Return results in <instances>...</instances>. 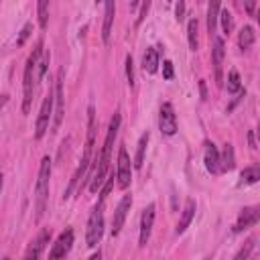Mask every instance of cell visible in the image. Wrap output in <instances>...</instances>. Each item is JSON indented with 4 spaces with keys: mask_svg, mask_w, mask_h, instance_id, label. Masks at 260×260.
Instances as JSON below:
<instances>
[{
    "mask_svg": "<svg viewBox=\"0 0 260 260\" xmlns=\"http://www.w3.org/2000/svg\"><path fill=\"white\" fill-rule=\"evenodd\" d=\"M6 102H8V95H6V93H2V95H0V112H2V108H4V104H6Z\"/></svg>",
    "mask_w": 260,
    "mask_h": 260,
    "instance_id": "e575fe53",
    "label": "cell"
},
{
    "mask_svg": "<svg viewBox=\"0 0 260 260\" xmlns=\"http://www.w3.org/2000/svg\"><path fill=\"white\" fill-rule=\"evenodd\" d=\"M254 242H256V240H254V238H250V240L242 246V250L236 254V258H234V260H248V256H250V252H252V248H254Z\"/></svg>",
    "mask_w": 260,
    "mask_h": 260,
    "instance_id": "f1b7e54d",
    "label": "cell"
},
{
    "mask_svg": "<svg viewBox=\"0 0 260 260\" xmlns=\"http://www.w3.org/2000/svg\"><path fill=\"white\" fill-rule=\"evenodd\" d=\"M49 238H51V230H49V228H43V230L39 232V236L28 244V248H26L22 260H39L41 254H43V250H45V246L49 244Z\"/></svg>",
    "mask_w": 260,
    "mask_h": 260,
    "instance_id": "8fae6325",
    "label": "cell"
},
{
    "mask_svg": "<svg viewBox=\"0 0 260 260\" xmlns=\"http://www.w3.org/2000/svg\"><path fill=\"white\" fill-rule=\"evenodd\" d=\"M116 179H118V187L126 189L132 181V165H130V156L126 152L124 146H120L118 150V169H116Z\"/></svg>",
    "mask_w": 260,
    "mask_h": 260,
    "instance_id": "52a82bcc",
    "label": "cell"
},
{
    "mask_svg": "<svg viewBox=\"0 0 260 260\" xmlns=\"http://www.w3.org/2000/svg\"><path fill=\"white\" fill-rule=\"evenodd\" d=\"M30 28H32V24L30 22H26L24 26H22V30H20V35H18V39H16V45L18 47H22L24 45V41L28 39V35H30Z\"/></svg>",
    "mask_w": 260,
    "mask_h": 260,
    "instance_id": "f546056e",
    "label": "cell"
},
{
    "mask_svg": "<svg viewBox=\"0 0 260 260\" xmlns=\"http://www.w3.org/2000/svg\"><path fill=\"white\" fill-rule=\"evenodd\" d=\"M223 41L221 39H215L213 43V51H211V61H213V73H215V83L221 85L223 81Z\"/></svg>",
    "mask_w": 260,
    "mask_h": 260,
    "instance_id": "5bb4252c",
    "label": "cell"
},
{
    "mask_svg": "<svg viewBox=\"0 0 260 260\" xmlns=\"http://www.w3.org/2000/svg\"><path fill=\"white\" fill-rule=\"evenodd\" d=\"M130 205H132V195H124L114 211V219H112V236H118L124 221H126V215L130 211Z\"/></svg>",
    "mask_w": 260,
    "mask_h": 260,
    "instance_id": "7c38bea8",
    "label": "cell"
},
{
    "mask_svg": "<svg viewBox=\"0 0 260 260\" xmlns=\"http://www.w3.org/2000/svg\"><path fill=\"white\" fill-rule=\"evenodd\" d=\"M93 142H95V110H93V106H89V108H87V138H85L81 162H79L75 175L71 177L69 187L65 189V199L71 195V191L75 189V185H77L81 179H87L85 173H87V169H89V165H91V158H93Z\"/></svg>",
    "mask_w": 260,
    "mask_h": 260,
    "instance_id": "7a4b0ae2",
    "label": "cell"
},
{
    "mask_svg": "<svg viewBox=\"0 0 260 260\" xmlns=\"http://www.w3.org/2000/svg\"><path fill=\"white\" fill-rule=\"evenodd\" d=\"M63 120V81H61V71L57 75L55 81V89H53V124H51V132H57Z\"/></svg>",
    "mask_w": 260,
    "mask_h": 260,
    "instance_id": "ba28073f",
    "label": "cell"
},
{
    "mask_svg": "<svg viewBox=\"0 0 260 260\" xmlns=\"http://www.w3.org/2000/svg\"><path fill=\"white\" fill-rule=\"evenodd\" d=\"M158 128L165 136H173L177 132V116H175V108L173 104L165 102L160 106V112H158Z\"/></svg>",
    "mask_w": 260,
    "mask_h": 260,
    "instance_id": "9c48e42d",
    "label": "cell"
},
{
    "mask_svg": "<svg viewBox=\"0 0 260 260\" xmlns=\"http://www.w3.org/2000/svg\"><path fill=\"white\" fill-rule=\"evenodd\" d=\"M148 8H150V2H142V4H140V14L136 16V24H140V22H142V18L146 16Z\"/></svg>",
    "mask_w": 260,
    "mask_h": 260,
    "instance_id": "d6a6232c",
    "label": "cell"
},
{
    "mask_svg": "<svg viewBox=\"0 0 260 260\" xmlns=\"http://www.w3.org/2000/svg\"><path fill=\"white\" fill-rule=\"evenodd\" d=\"M114 14H116V4L112 0H108L104 4V26H102V39H104V43L110 41V30H112Z\"/></svg>",
    "mask_w": 260,
    "mask_h": 260,
    "instance_id": "ac0fdd59",
    "label": "cell"
},
{
    "mask_svg": "<svg viewBox=\"0 0 260 260\" xmlns=\"http://www.w3.org/2000/svg\"><path fill=\"white\" fill-rule=\"evenodd\" d=\"M0 191H2V173H0Z\"/></svg>",
    "mask_w": 260,
    "mask_h": 260,
    "instance_id": "74e56055",
    "label": "cell"
},
{
    "mask_svg": "<svg viewBox=\"0 0 260 260\" xmlns=\"http://www.w3.org/2000/svg\"><path fill=\"white\" fill-rule=\"evenodd\" d=\"M41 55H43V43L39 41L37 43V47L32 49V53L28 55V59H26V65H24V83H22V87H24V98H22V112L24 114H28V110H30V104H32V93H35V71H37V65H39V59H41Z\"/></svg>",
    "mask_w": 260,
    "mask_h": 260,
    "instance_id": "277c9868",
    "label": "cell"
},
{
    "mask_svg": "<svg viewBox=\"0 0 260 260\" xmlns=\"http://www.w3.org/2000/svg\"><path fill=\"white\" fill-rule=\"evenodd\" d=\"M242 183H248V185H252V183H256L258 179H260V169L254 165V167H246L244 171H242Z\"/></svg>",
    "mask_w": 260,
    "mask_h": 260,
    "instance_id": "d4e9b609",
    "label": "cell"
},
{
    "mask_svg": "<svg viewBox=\"0 0 260 260\" xmlns=\"http://www.w3.org/2000/svg\"><path fill=\"white\" fill-rule=\"evenodd\" d=\"M104 236V201L100 199V203L91 209L89 219H87V230H85V242L89 248L98 246V242Z\"/></svg>",
    "mask_w": 260,
    "mask_h": 260,
    "instance_id": "5b68a950",
    "label": "cell"
},
{
    "mask_svg": "<svg viewBox=\"0 0 260 260\" xmlns=\"http://www.w3.org/2000/svg\"><path fill=\"white\" fill-rule=\"evenodd\" d=\"M219 8H221L219 2H209V6H207V30H209V35L215 30V22H217V16H219Z\"/></svg>",
    "mask_w": 260,
    "mask_h": 260,
    "instance_id": "7402d4cb",
    "label": "cell"
},
{
    "mask_svg": "<svg viewBox=\"0 0 260 260\" xmlns=\"http://www.w3.org/2000/svg\"><path fill=\"white\" fill-rule=\"evenodd\" d=\"M195 209H197V205H195V199H187V203H185V209H183V213H181V219H179V223H177V228H175V234H177V236H179V234H183V232L189 228V223L193 221Z\"/></svg>",
    "mask_w": 260,
    "mask_h": 260,
    "instance_id": "2e32d148",
    "label": "cell"
},
{
    "mask_svg": "<svg viewBox=\"0 0 260 260\" xmlns=\"http://www.w3.org/2000/svg\"><path fill=\"white\" fill-rule=\"evenodd\" d=\"M71 244H73V232L71 230L61 232L59 238H57V242L53 244V248L49 252V260H65V256L71 250Z\"/></svg>",
    "mask_w": 260,
    "mask_h": 260,
    "instance_id": "30bf717a",
    "label": "cell"
},
{
    "mask_svg": "<svg viewBox=\"0 0 260 260\" xmlns=\"http://www.w3.org/2000/svg\"><path fill=\"white\" fill-rule=\"evenodd\" d=\"M51 114H53V91H49L41 104L39 116H37V124H35V138H43L45 132L49 130V122H51Z\"/></svg>",
    "mask_w": 260,
    "mask_h": 260,
    "instance_id": "8992f818",
    "label": "cell"
},
{
    "mask_svg": "<svg viewBox=\"0 0 260 260\" xmlns=\"http://www.w3.org/2000/svg\"><path fill=\"white\" fill-rule=\"evenodd\" d=\"M228 91L230 93H238V91H242V83H240V75H238V71H230L228 73Z\"/></svg>",
    "mask_w": 260,
    "mask_h": 260,
    "instance_id": "4316f807",
    "label": "cell"
},
{
    "mask_svg": "<svg viewBox=\"0 0 260 260\" xmlns=\"http://www.w3.org/2000/svg\"><path fill=\"white\" fill-rule=\"evenodd\" d=\"M183 14H185V2H177V6H175V16H177V20H183Z\"/></svg>",
    "mask_w": 260,
    "mask_h": 260,
    "instance_id": "836d02e7",
    "label": "cell"
},
{
    "mask_svg": "<svg viewBox=\"0 0 260 260\" xmlns=\"http://www.w3.org/2000/svg\"><path fill=\"white\" fill-rule=\"evenodd\" d=\"M89 260H102V254H100V250H98L95 254H91V256H89Z\"/></svg>",
    "mask_w": 260,
    "mask_h": 260,
    "instance_id": "8d00e7d4",
    "label": "cell"
},
{
    "mask_svg": "<svg viewBox=\"0 0 260 260\" xmlns=\"http://www.w3.org/2000/svg\"><path fill=\"white\" fill-rule=\"evenodd\" d=\"M37 10H39V24H41V28H45L47 26V18H49V2L41 0L37 4Z\"/></svg>",
    "mask_w": 260,
    "mask_h": 260,
    "instance_id": "83f0119b",
    "label": "cell"
},
{
    "mask_svg": "<svg viewBox=\"0 0 260 260\" xmlns=\"http://www.w3.org/2000/svg\"><path fill=\"white\" fill-rule=\"evenodd\" d=\"M256 221H258V209L256 207H244L238 215V221L234 223V232L240 234V232L248 230L250 225H254Z\"/></svg>",
    "mask_w": 260,
    "mask_h": 260,
    "instance_id": "9a60e30c",
    "label": "cell"
},
{
    "mask_svg": "<svg viewBox=\"0 0 260 260\" xmlns=\"http://www.w3.org/2000/svg\"><path fill=\"white\" fill-rule=\"evenodd\" d=\"M156 67H158V53H156L154 47H148L144 51V57H142V69L146 73H154Z\"/></svg>",
    "mask_w": 260,
    "mask_h": 260,
    "instance_id": "d6986e66",
    "label": "cell"
},
{
    "mask_svg": "<svg viewBox=\"0 0 260 260\" xmlns=\"http://www.w3.org/2000/svg\"><path fill=\"white\" fill-rule=\"evenodd\" d=\"M197 28H199V24H197V18H191V20L187 22V39H189V47H191V51H197V47H199Z\"/></svg>",
    "mask_w": 260,
    "mask_h": 260,
    "instance_id": "cb8c5ba5",
    "label": "cell"
},
{
    "mask_svg": "<svg viewBox=\"0 0 260 260\" xmlns=\"http://www.w3.org/2000/svg\"><path fill=\"white\" fill-rule=\"evenodd\" d=\"M203 160H205V169L209 173H213V175L219 173V152H217L213 142H205V156H203Z\"/></svg>",
    "mask_w": 260,
    "mask_h": 260,
    "instance_id": "e0dca14e",
    "label": "cell"
},
{
    "mask_svg": "<svg viewBox=\"0 0 260 260\" xmlns=\"http://www.w3.org/2000/svg\"><path fill=\"white\" fill-rule=\"evenodd\" d=\"M120 122H122V118H120V114L116 112V114L112 116V120H110L108 134H106V140H104V146H102V154L98 156V162H100V165H95V173H93V179H91V183H89V191H91V193H95V191L104 185V179H106L108 167H110L112 146H114L116 134H118V130H120Z\"/></svg>",
    "mask_w": 260,
    "mask_h": 260,
    "instance_id": "6da1fadb",
    "label": "cell"
},
{
    "mask_svg": "<svg viewBox=\"0 0 260 260\" xmlns=\"http://www.w3.org/2000/svg\"><path fill=\"white\" fill-rule=\"evenodd\" d=\"M217 18L221 20V28H223V32L230 35V32H232V26H234V22H232V12H230L228 8H219V16H217Z\"/></svg>",
    "mask_w": 260,
    "mask_h": 260,
    "instance_id": "484cf974",
    "label": "cell"
},
{
    "mask_svg": "<svg viewBox=\"0 0 260 260\" xmlns=\"http://www.w3.org/2000/svg\"><path fill=\"white\" fill-rule=\"evenodd\" d=\"M146 144H148V132H144L136 144V156H134V169H140L142 167V160H144V152H146Z\"/></svg>",
    "mask_w": 260,
    "mask_h": 260,
    "instance_id": "603a6c76",
    "label": "cell"
},
{
    "mask_svg": "<svg viewBox=\"0 0 260 260\" xmlns=\"http://www.w3.org/2000/svg\"><path fill=\"white\" fill-rule=\"evenodd\" d=\"M254 8H256V2H248V4H246V10H248L250 14L254 12Z\"/></svg>",
    "mask_w": 260,
    "mask_h": 260,
    "instance_id": "d590c367",
    "label": "cell"
},
{
    "mask_svg": "<svg viewBox=\"0 0 260 260\" xmlns=\"http://www.w3.org/2000/svg\"><path fill=\"white\" fill-rule=\"evenodd\" d=\"M154 203H150L148 207L142 209V215H140V238H138V244L140 246H146L148 238H150V232H152V223H154Z\"/></svg>",
    "mask_w": 260,
    "mask_h": 260,
    "instance_id": "4fadbf2b",
    "label": "cell"
},
{
    "mask_svg": "<svg viewBox=\"0 0 260 260\" xmlns=\"http://www.w3.org/2000/svg\"><path fill=\"white\" fill-rule=\"evenodd\" d=\"M254 41H256L254 28H252V26H244V28L240 30V35H238V47H240L242 51H248V49L254 45Z\"/></svg>",
    "mask_w": 260,
    "mask_h": 260,
    "instance_id": "44dd1931",
    "label": "cell"
},
{
    "mask_svg": "<svg viewBox=\"0 0 260 260\" xmlns=\"http://www.w3.org/2000/svg\"><path fill=\"white\" fill-rule=\"evenodd\" d=\"M126 77H128V83L132 87L134 85V63H132V57L130 55L126 57Z\"/></svg>",
    "mask_w": 260,
    "mask_h": 260,
    "instance_id": "4dcf8cb0",
    "label": "cell"
},
{
    "mask_svg": "<svg viewBox=\"0 0 260 260\" xmlns=\"http://www.w3.org/2000/svg\"><path fill=\"white\" fill-rule=\"evenodd\" d=\"M162 77L165 79H173V63L171 61H165L162 63Z\"/></svg>",
    "mask_w": 260,
    "mask_h": 260,
    "instance_id": "1f68e13d",
    "label": "cell"
},
{
    "mask_svg": "<svg viewBox=\"0 0 260 260\" xmlns=\"http://www.w3.org/2000/svg\"><path fill=\"white\" fill-rule=\"evenodd\" d=\"M236 167V156H234V146L223 144V152L219 154V171H232Z\"/></svg>",
    "mask_w": 260,
    "mask_h": 260,
    "instance_id": "ffe728a7",
    "label": "cell"
},
{
    "mask_svg": "<svg viewBox=\"0 0 260 260\" xmlns=\"http://www.w3.org/2000/svg\"><path fill=\"white\" fill-rule=\"evenodd\" d=\"M49 179H51V158L43 156L41 167H39V177L35 185V219L39 221L47 209L49 201Z\"/></svg>",
    "mask_w": 260,
    "mask_h": 260,
    "instance_id": "3957f363",
    "label": "cell"
},
{
    "mask_svg": "<svg viewBox=\"0 0 260 260\" xmlns=\"http://www.w3.org/2000/svg\"><path fill=\"white\" fill-rule=\"evenodd\" d=\"M4 260H10V258H4Z\"/></svg>",
    "mask_w": 260,
    "mask_h": 260,
    "instance_id": "f35d334b",
    "label": "cell"
}]
</instances>
